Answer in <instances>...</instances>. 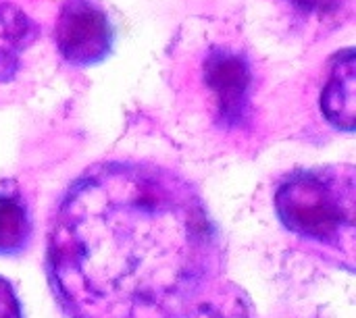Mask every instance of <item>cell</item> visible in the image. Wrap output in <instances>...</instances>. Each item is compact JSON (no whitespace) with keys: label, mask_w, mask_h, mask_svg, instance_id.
<instances>
[{"label":"cell","mask_w":356,"mask_h":318,"mask_svg":"<svg viewBox=\"0 0 356 318\" xmlns=\"http://www.w3.org/2000/svg\"><path fill=\"white\" fill-rule=\"evenodd\" d=\"M219 273L221 246L204 202L156 165L90 167L48 227L46 277L67 318H194Z\"/></svg>","instance_id":"1"},{"label":"cell","mask_w":356,"mask_h":318,"mask_svg":"<svg viewBox=\"0 0 356 318\" xmlns=\"http://www.w3.org/2000/svg\"><path fill=\"white\" fill-rule=\"evenodd\" d=\"M275 212L302 240L346 250L355 240L356 183L353 167L290 173L275 190Z\"/></svg>","instance_id":"2"},{"label":"cell","mask_w":356,"mask_h":318,"mask_svg":"<svg viewBox=\"0 0 356 318\" xmlns=\"http://www.w3.org/2000/svg\"><path fill=\"white\" fill-rule=\"evenodd\" d=\"M54 44L69 65L92 67L113 52L115 27L96 0H65L54 23Z\"/></svg>","instance_id":"3"},{"label":"cell","mask_w":356,"mask_h":318,"mask_svg":"<svg viewBox=\"0 0 356 318\" xmlns=\"http://www.w3.org/2000/svg\"><path fill=\"white\" fill-rule=\"evenodd\" d=\"M204 81L213 92L219 121L227 127H240L250 112L252 69L248 60L229 48H213L204 58Z\"/></svg>","instance_id":"4"},{"label":"cell","mask_w":356,"mask_h":318,"mask_svg":"<svg viewBox=\"0 0 356 318\" xmlns=\"http://www.w3.org/2000/svg\"><path fill=\"white\" fill-rule=\"evenodd\" d=\"M321 112L340 131L356 127V52L353 48L336 54L327 83L321 92Z\"/></svg>","instance_id":"5"},{"label":"cell","mask_w":356,"mask_h":318,"mask_svg":"<svg viewBox=\"0 0 356 318\" xmlns=\"http://www.w3.org/2000/svg\"><path fill=\"white\" fill-rule=\"evenodd\" d=\"M33 223L27 200L13 179H0V256H17L27 250Z\"/></svg>","instance_id":"6"},{"label":"cell","mask_w":356,"mask_h":318,"mask_svg":"<svg viewBox=\"0 0 356 318\" xmlns=\"http://www.w3.org/2000/svg\"><path fill=\"white\" fill-rule=\"evenodd\" d=\"M194 318H252L250 300L240 287H217Z\"/></svg>","instance_id":"7"},{"label":"cell","mask_w":356,"mask_h":318,"mask_svg":"<svg viewBox=\"0 0 356 318\" xmlns=\"http://www.w3.org/2000/svg\"><path fill=\"white\" fill-rule=\"evenodd\" d=\"M40 29L33 19H29L21 8L13 4H0V40L15 48L17 52L29 48Z\"/></svg>","instance_id":"8"},{"label":"cell","mask_w":356,"mask_h":318,"mask_svg":"<svg viewBox=\"0 0 356 318\" xmlns=\"http://www.w3.org/2000/svg\"><path fill=\"white\" fill-rule=\"evenodd\" d=\"M294 10L309 15V17H327L338 12L346 0H286Z\"/></svg>","instance_id":"9"},{"label":"cell","mask_w":356,"mask_h":318,"mask_svg":"<svg viewBox=\"0 0 356 318\" xmlns=\"http://www.w3.org/2000/svg\"><path fill=\"white\" fill-rule=\"evenodd\" d=\"M0 318H23L19 296L13 283L0 277Z\"/></svg>","instance_id":"10"},{"label":"cell","mask_w":356,"mask_h":318,"mask_svg":"<svg viewBox=\"0 0 356 318\" xmlns=\"http://www.w3.org/2000/svg\"><path fill=\"white\" fill-rule=\"evenodd\" d=\"M19 67H21L19 52L8 44L0 42V83L13 81L19 73Z\"/></svg>","instance_id":"11"}]
</instances>
